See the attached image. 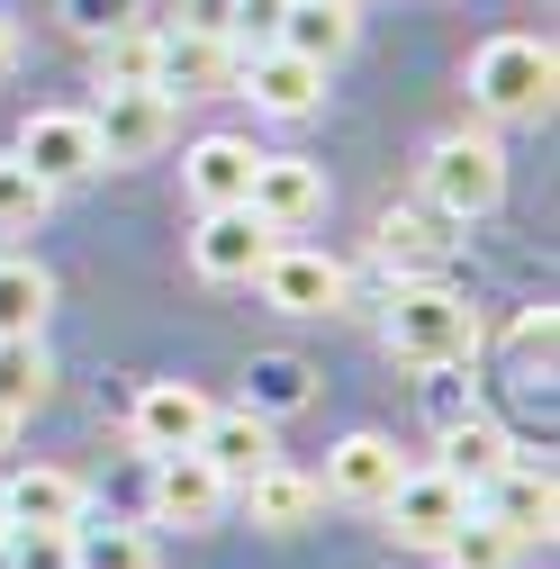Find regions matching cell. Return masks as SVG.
<instances>
[{
    "instance_id": "cell-26",
    "label": "cell",
    "mask_w": 560,
    "mask_h": 569,
    "mask_svg": "<svg viewBox=\"0 0 560 569\" xmlns=\"http://www.w3.org/2000/svg\"><path fill=\"white\" fill-rule=\"evenodd\" d=\"M308 398H317V371L299 362V352H262V362H253V398H244L253 416H271V425H280L290 407H308Z\"/></svg>"
},
{
    "instance_id": "cell-33",
    "label": "cell",
    "mask_w": 560,
    "mask_h": 569,
    "mask_svg": "<svg viewBox=\"0 0 560 569\" xmlns=\"http://www.w3.org/2000/svg\"><path fill=\"white\" fill-rule=\"evenodd\" d=\"M516 352H524V362H551V308H524V326H516Z\"/></svg>"
},
{
    "instance_id": "cell-35",
    "label": "cell",
    "mask_w": 560,
    "mask_h": 569,
    "mask_svg": "<svg viewBox=\"0 0 560 569\" xmlns=\"http://www.w3.org/2000/svg\"><path fill=\"white\" fill-rule=\"evenodd\" d=\"M19 63V19H0V73Z\"/></svg>"
},
{
    "instance_id": "cell-11",
    "label": "cell",
    "mask_w": 560,
    "mask_h": 569,
    "mask_svg": "<svg viewBox=\"0 0 560 569\" xmlns=\"http://www.w3.org/2000/svg\"><path fill=\"white\" fill-rule=\"evenodd\" d=\"M199 425H208V398H199L190 380H146L136 407H127V443L163 461V452H190V443H199Z\"/></svg>"
},
{
    "instance_id": "cell-13",
    "label": "cell",
    "mask_w": 560,
    "mask_h": 569,
    "mask_svg": "<svg viewBox=\"0 0 560 569\" xmlns=\"http://www.w3.org/2000/svg\"><path fill=\"white\" fill-rule=\"evenodd\" d=\"M227 479L218 470H208L199 452H163L154 461V525H181V533H208V525H218L227 516Z\"/></svg>"
},
{
    "instance_id": "cell-34",
    "label": "cell",
    "mask_w": 560,
    "mask_h": 569,
    "mask_svg": "<svg viewBox=\"0 0 560 569\" xmlns=\"http://www.w3.org/2000/svg\"><path fill=\"white\" fill-rule=\"evenodd\" d=\"M434 380V425H452V416H470V398H461V380L452 371H426Z\"/></svg>"
},
{
    "instance_id": "cell-28",
    "label": "cell",
    "mask_w": 560,
    "mask_h": 569,
    "mask_svg": "<svg viewBox=\"0 0 560 569\" xmlns=\"http://www.w3.org/2000/svg\"><path fill=\"white\" fill-rule=\"evenodd\" d=\"M46 208H54V190L19 163V154H0V236H28V227H46Z\"/></svg>"
},
{
    "instance_id": "cell-3",
    "label": "cell",
    "mask_w": 560,
    "mask_h": 569,
    "mask_svg": "<svg viewBox=\"0 0 560 569\" xmlns=\"http://www.w3.org/2000/svg\"><path fill=\"white\" fill-rule=\"evenodd\" d=\"M507 199V146L498 136H443V146L426 154V208L434 218H452V227H470V218H488V208Z\"/></svg>"
},
{
    "instance_id": "cell-36",
    "label": "cell",
    "mask_w": 560,
    "mask_h": 569,
    "mask_svg": "<svg viewBox=\"0 0 560 569\" xmlns=\"http://www.w3.org/2000/svg\"><path fill=\"white\" fill-rule=\"evenodd\" d=\"M10 435H19V416H10V407H0V452H10Z\"/></svg>"
},
{
    "instance_id": "cell-37",
    "label": "cell",
    "mask_w": 560,
    "mask_h": 569,
    "mask_svg": "<svg viewBox=\"0 0 560 569\" xmlns=\"http://www.w3.org/2000/svg\"><path fill=\"white\" fill-rule=\"evenodd\" d=\"M0 542H10V507H0Z\"/></svg>"
},
{
    "instance_id": "cell-29",
    "label": "cell",
    "mask_w": 560,
    "mask_h": 569,
    "mask_svg": "<svg viewBox=\"0 0 560 569\" xmlns=\"http://www.w3.org/2000/svg\"><path fill=\"white\" fill-rule=\"evenodd\" d=\"M516 551H524V542H507L498 525L470 507V516H461V533L443 542V569H516Z\"/></svg>"
},
{
    "instance_id": "cell-25",
    "label": "cell",
    "mask_w": 560,
    "mask_h": 569,
    "mask_svg": "<svg viewBox=\"0 0 560 569\" xmlns=\"http://www.w3.org/2000/svg\"><path fill=\"white\" fill-rule=\"evenodd\" d=\"M73 569H163V551H154V533L146 525H73Z\"/></svg>"
},
{
    "instance_id": "cell-16",
    "label": "cell",
    "mask_w": 560,
    "mask_h": 569,
    "mask_svg": "<svg viewBox=\"0 0 560 569\" xmlns=\"http://www.w3.org/2000/svg\"><path fill=\"white\" fill-rule=\"evenodd\" d=\"M236 497H244V516H253L262 533H299V525L326 507V488H317L308 470H290V461H262L253 479H236Z\"/></svg>"
},
{
    "instance_id": "cell-7",
    "label": "cell",
    "mask_w": 560,
    "mask_h": 569,
    "mask_svg": "<svg viewBox=\"0 0 560 569\" xmlns=\"http://www.w3.org/2000/svg\"><path fill=\"white\" fill-rule=\"evenodd\" d=\"M172 127H181L172 91H100V109H91L100 163H154L172 146Z\"/></svg>"
},
{
    "instance_id": "cell-12",
    "label": "cell",
    "mask_w": 560,
    "mask_h": 569,
    "mask_svg": "<svg viewBox=\"0 0 560 569\" xmlns=\"http://www.w3.org/2000/svg\"><path fill=\"white\" fill-rule=\"evenodd\" d=\"M262 253H271V227L253 208H199V227H190V271L199 280H253Z\"/></svg>"
},
{
    "instance_id": "cell-32",
    "label": "cell",
    "mask_w": 560,
    "mask_h": 569,
    "mask_svg": "<svg viewBox=\"0 0 560 569\" xmlns=\"http://www.w3.org/2000/svg\"><path fill=\"white\" fill-rule=\"evenodd\" d=\"M181 28H208V37L236 46V0H181Z\"/></svg>"
},
{
    "instance_id": "cell-5",
    "label": "cell",
    "mask_w": 560,
    "mask_h": 569,
    "mask_svg": "<svg viewBox=\"0 0 560 569\" xmlns=\"http://www.w3.org/2000/svg\"><path fill=\"white\" fill-rule=\"evenodd\" d=\"M380 516H389V533L407 542V551H443L452 533H461V516H470V488L434 461V470H398V488L380 497Z\"/></svg>"
},
{
    "instance_id": "cell-18",
    "label": "cell",
    "mask_w": 560,
    "mask_h": 569,
    "mask_svg": "<svg viewBox=\"0 0 560 569\" xmlns=\"http://www.w3.org/2000/svg\"><path fill=\"white\" fill-rule=\"evenodd\" d=\"M244 181H253V146L244 136H199V146L181 154L190 208H244Z\"/></svg>"
},
{
    "instance_id": "cell-10",
    "label": "cell",
    "mask_w": 560,
    "mask_h": 569,
    "mask_svg": "<svg viewBox=\"0 0 560 569\" xmlns=\"http://www.w3.org/2000/svg\"><path fill=\"white\" fill-rule=\"evenodd\" d=\"M244 208L271 227V236H299L308 218H326V172L308 154H253V181H244Z\"/></svg>"
},
{
    "instance_id": "cell-14",
    "label": "cell",
    "mask_w": 560,
    "mask_h": 569,
    "mask_svg": "<svg viewBox=\"0 0 560 569\" xmlns=\"http://www.w3.org/2000/svg\"><path fill=\"white\" fill-rule=\"evenodd\" d=\"M190 452L236 488V479H253L262 461H280V435H271V416H253V407H227V416L208 407V425H199V443H190Z\"/></svg>"
},
{
    "instance_id": "cell-19",
    "label": "cell",
    "mask_w": 560,
    "mask_h": 569,
    "mask_svg": "<svg viewBox=\"0 0 560 569\" xmlns=\"http://www.w3.org/2000/svg\"><path fill=\"white\" fill-rule=\"evenodd\" d=\"M353 37H362L353 0H280V28H271V46H290V54H308V63L353 54Z\"/></svg>"
},
{
    "instance_id": "cell-27",
    "label": "cell",
    "mask_w": 560,
    "mask_h": 569,
    "mask_svg": "<svg viewBox=\"0 0 560 569\" xmlns=\"http://www.w3.org/2000/svg\"><path fill=\"white\" fill-rule=\"evenodd\" d=\"M54 308V280L37 262H0V335H37Z\"/></svg>"
},
{
    "instance_id": "cell-24",
    "label": "cell",
    "mask_w": 560,
    "mask_h": 569,
    "mask_svg": "<svg viewBox=\"0 0 560 569\" xmlns=\"http://www.w3.org/2000/svg\"><path fill=\"white\" fill-rule=\"evenodd\" d=\"M46 398H54L46 343H37V335H0V407H10V416H37Z\"/></svg>"
},
{
    "instance_id": "cell-21",
    "label": "cell",
    "mask_w": 560,
    "mask_h": 569,
    "mask_svg": "<svg viewBox=\"0 0 560 569\" xmlns=\"http://www.w3.org/2000/svg\"><path fill=\"white\" fill-rule=\"evenodd\" d=\"M0 507H10V525H54V533H73L82 507H91V488L73 470H19L10 488H0Z\"/></svg>"
},
{
    "instance_id": "cell-1",
    "label": "cell",
    "mask_w": 560,
    "mask_h": 569,
    "mask_svg": "<svg viewBox=\"0 0 560 569\" xmlns=\"http://www.w3.org/2000/svg\"><path fill=\"white\" fill-rule=\"evenodd\" d=\"M380 343L407 371H470V352L488 343V317L452 290V280H398L380 299Z\"/></svg>"
},
{
    "instance_id": "cell-2",
    "label": "cell",
    "mask_w": 560,
    "mask_h": 569,
    "mask_svg": "<svg viewBox=\"0 0 560 569\" xmlns=\"http://www.w3.org/2000/svg\"><path fill=\"white\" fill-rule=\"evenodd\" d=\"M551 82H560L551 37H488L470 54V100H479V118H498V127L551 118Z\"/></svg>"
},
{
    "instance_id": "cell-6",
    "label": "cell",
    "mask_w": 560,
    "mask_h": 569,
    "mask_svg": "<svg viewBox=\"0 0 560 569\" xmlns=\"http://www.w3.org/2000/svg\"><path fill=\"white\" fill-rule=\"evenodd\" d=\"M10 154H19L46 190H73V181L109 172V163H100V136H91V109H37V118L19 127Z\"/></svg>"
},
{
    "instance_id": "cell-31",
    "label": "cell",
    "mask_w": 560,
    "mask_h": 569,
    "mask_svg": "<svg viewBox=\"0 0 560 569\" xmlns=\"http://www.w3.org/2000/svg\"><path fill=\"white\" fill-rule=\"evenodd\" d=\"M127 19H136V0H63V28H73V37H109Z\"/></svg>"
},
{
    "instance_id": "cell-17",
    "label": "cell",
    "mask_w": 560,
    "mask_h": 569,
    "mask_svg": "<svg viewBox=\"0 0 560 569\" xmlns=\"http://www.w3.org/2000/svg\"><path fill=\"white\" fill-rule=\"evenodd\" d=\"M227 82H236V46H227V37H208V28H163V73H154V91L199 100V91H227Z\"/></svg>"
},
{
    "instance_id": "cell-22",
    "label": "cell",
    "mask_w": 560,
    "mask_h": 569,
    "mask_svg": "<svg viewBox=\"0 0 560 569\" xmlns=\"http://www.w3.org/2000/svg\"><path fill=\"white\" fill-rule=\"evenodd\" d=\"M91 73H100V91H154V73H163V28L127 19V28L91 37Z\"/></svg>"
},
{
    "instance_id": "cell-9",
    "label": "cell",
    "mask_w": 560,
    "mask_h": 569,
    "mask_svg": "<svg viewBox=\"0 0 560 569\" xmlns=\"http://www.w3.org/2000/svg\"><path fill=\"white\" fill-rule=\"evenodd\" d=\"M470 507L488 516V525H498L507 542H551V516H560V488H551V461H507L498 479H488L479 497H470Z\"/></svg>"
},
{
    "instance_id": "cell-20",
    "label": "cell",
    "mask_w": 560,
    "mask_h": 569,
    "mask_svg": "<svg viewBox=\"0 0 560 569\" xmlns=\"http://www.w3.org/2000/svg\"><path fill=\"white\" fill-rule=\"evenodd\" d=\"M443 227L452 218H434V208H389V218H380V253L398 262V280H443V262H452Z\"/></svg>"
},
{
    "instance_id": "cell-4",
    "label": "cell",
    "mask_w": 560,
    "mask_h": 569,
    "mask_svg": "<svg viewBox=\"0 0 560 569\" xmlns=\"http://www.w3.org/2000/svg\"><path fill=\"white\" fill-rule=\"evenodd\" d=\"M253 290H262L280 317H343L353 271H343L334 253H317V244H271V253L253 262Z\"/></svg>"
},
{
    "instance_id": "cell-30",
    "label": "cell",
    "mask_w": 560,
    "mask_h": 569,
    "mask_svg": "<svg viewBox=\"0 0 560 569\" xmlns=\"http://www.w3.org/2000/svg\"><path fill=\"white\" fill-rule=\"evenodd\" d=\"M0 569H73V533H54V525H10Z\"/></svg>"
},
{
    "instance_id": "cell-23",
    "label": "cell",
    "mask_w": 560,
    "mask_h": 569,
    "mask_svg": "<svg viewBox=\"0 0 560 569\" xmlns=\"http://www.w3.org/2000/svg\"><path fill=\"white\" fill-rule=\"evenodd\" d=\"M507 461H516V443H507V435H498V425H488V416H479V407H470V416H452V425H443V470H452V479H461V488H470V497H479V488H488V479H498V470H507Z\"/></svg>"
},
{
    "instance_id": "cell-15",
    "label": "cell",
    "mask_w": 560,
    "mask_h": 569,
    "mask_svg": "<svg viewBox=\"0 0 560 569\" xmlns=\"http://www.w3.org/2000/svg\"><path fill=\"white\" fill-rule=\"evenodd\" d=\"M398 470H407V461H398L389 435H343V443L326 452V479H317V488L343 497V507H371V516H380V497L398 488Z\"/></svg>"
},
{
    "instance_id": "cell-8",
    "label": "cell",
    "mask_w": 560,
    "mask_h": 569,
    "mask_svg": "<svg viewBox=\"0 0 560 569\" xmlns=\"http://www.w3.org/2000/svg\"><path fill=\"white\" fill-rule=\"evenodd\" d=\"M236 91L262 109V118H308L326 100V63L290 54V46H236Z\"/></svg>"
}]
</instances>
